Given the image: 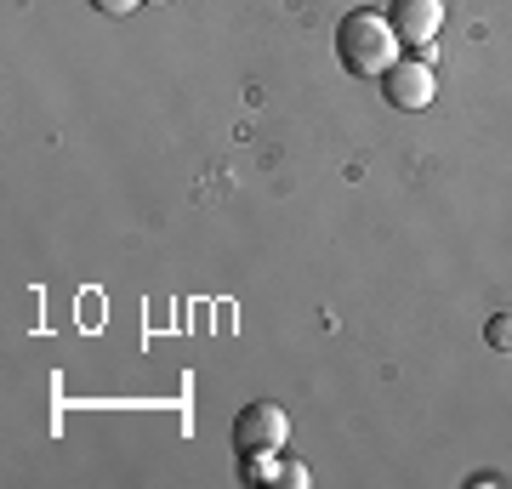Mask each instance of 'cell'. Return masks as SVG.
Listing matches in <instances>:
<instances>
[{
  "label": "cell",
  "mask_w": 512,
  "mask_h": 489,
  "mask_svg": "<svg viewBox=\"0 0 512 489\" xmlns=\"http://www.w3.org/2000/svg\"><path fill=\"white\" fill-rule=\"evenodd\" d=\"M399 35H393V23L382 18V12H370V6H359V12H348V18L336 23V57H342V69L359 74V80H382L393 63H399Z\"/></svg>",
  "instance_id": "1"
},
{
  "label": "cell",
  "mask_w": 512,
  "mask_h": 489,
  "mask_svg": "<svg viewBox=\"0 0 512 489\" xmlns=\"http://www.w3.org/2000/svg\"><path fill=\"white\" fill-rule=\"evenodd\" d=\"M387 23H393V35L410 57L421 63H433V40L444 29V0H393L387 6Z\"/></svg>",
  "instance_id": "2"
},
{
  "label": "cell",
  "mask_w": 512,
  "mask_h": 489,
  "mask_svg": "<svg viewBox=\"0 0 512 489\" xmlns=\"http://www.w3.org/2000/svg\"><path fill=\"white\" fill-rule=\"evenodd\" d=\"M285 438H291V416L279 410V404H245L234 421V455H279L285 450Z\"/></svg>",
  "instance_id": "3"
},
{
  "label": "cell",
  "mask_w": 512,
  "mask_h": 489,
  "mask_svg": "<svg viewBox=\"0 0 512 489\" xmlns=\"http://www.w3.org/2000/svg\"><path fill=\"white\" fill-rule=\"evenodd\" d=\"M382 97L393 103V109L421 114L427 103H433V97H439V80H433V69H427L421 57H399V63L382 74Z\"/></svg>",
  "instance_id": "4"
},
{
  "label": "cell",
  "mask_w": 512,
  "mask_h": 489,
  "mask_svg": "<svg viewBox=\"0 0 512 489\" xmlns=\"http://www.w3.org/2000/svg\"><path fill=\"white\" fill-rule=\"evenodd\" d=\"M484 342H490L495 353H512V313H495L490 325H484Z\"/></svg>",
  "instance_id": "5"
},
{
  "label": "cell",
  "mask_w": 512,
  "mask_h": 489,
  "mask_svg": "<svg viewBox=\"0 0 512 489\" xmlns=\"http://www.w3.org/2000/svg\"><path fill=\"white\" fill-rule=\"evenodd\" d=\"M268 478H274V484H291V489H302V484H308V467H302V461H291V455H279Z\"/></svg>",
  "instance_id": "6"
},
{
  "label": "cell",
  "mask_w": 512,
  "mask_h": 489,
  "mask_svg": "<svg viewBox=\"0 0 512 489\" xmlns=\"http://www.w3.org/2000/svg\"><path fill=\"white\" fill-rule=\"evenodd\" d=\"M137 6H143V0H92V12H109V18H126Z\"/></svg>",
  "instance_id": "7"
},
{
  "label": "cell",
  "mask_w": 512,
  "mask_h": 489,
  "mask_svg": "<svg viewBox=\"0 0 512 489\" xmlns=\"http://www.w3.org/2000/svg\"><path fill=\"white\" fill-rule=\"evenodd\" d=\"M148 6H165V0H148Z\"/></svg>",
  "instance_id": "8"
}]
</instances>
